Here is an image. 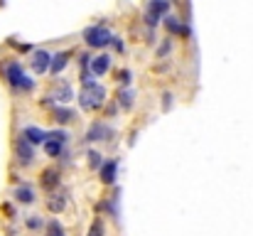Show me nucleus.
<instances>
[{"label":"nucleus","instance_id":"f257e3e1","mask_svg":"<svg viewBox=\"0 0 253 236\" xmlns=\"http://www.w3.org/2000/svg\"><path fill=\"white\" fill-rule=\"evenodd\" d=\"M103 101H106V89H103L101 84H96V81H86L82 94H79L82 108H84V111H96V108L103 106Z\"/></svg>","mask_w":253,"mask_h":236},{"label":"nucleus","instance_id":"f03ea898","mask_svg":"<svg viewBox=\"0 0 253 236\" xmlns=\"http://www.w3.org/2000/svg\"><path fill=\"white\" fill-rule=\"evenodd\" d=\"M5 77H7V84H10L12 89H20V91H30V89H35V79L27 77L17 62L7 64V69H5Z\"/></svg>","mask_w":253,"mask_h":236},{"label":"nucleus","instance_id":"7ed1b4c3","mask_svg":"<svg viewBox=\"0 0 253 236\" xmlns=\"http://www.w3.org/2000/svg\"><path fill=\"white\" fill-rule=\"evenodd\" d=\"M84 40L88 47H106L111 42V32L103 27V25H93V27H86L84 30Z\"/></svg>","mask_w":253,"mask_h":236},{"label":"nucleus","instance_id":"20e7f679","mask_svg":"<svg viewBox=\"0 0 253 236\" xmlns=\"http://www.w3.org/2000/svg\"><path fill=\"white\" fill-rule=\"evenodd\" d=\"M15 155H17V162L20 165H32L35 162V145H30L22 136L15 141Z\"/></svg>","mask_w":253,"mask_h":236},{"label":"nucleus","instance_id":"39448f33","mask_svg":"<svg viewBox=\"0 0 253 236\" xmlns=\"http://www.w3.org/2000/svg\"><path fill=\"white\" fill-rule=\"evenodd\" d=\"M49 52H44V49H37V52H32V72L35 74H44L47 69H49Z\"/></svg>","mask_w":253,"mask_h":236},{"label":"nucleus","instance_id":"423d86ee","mask_svg":"<svg viewBox=\"0 0 253 236\" xmlns=\"http://www.w3.org/2000/svg\"><path fill=\"white\" fill-rule=\"evenodd\" d=\"M111 136H113V131L106 123H93L86 133V141H108Z\"/></svg>","mask_w":253,"mask_h":236},{"label":"nucleus","instance_id":"0eeeda50","mask_svg":"<svg viewBox=\"0 0 253 236\" xmlns=\"http://www.w3.org/2000/svg\"><path fill=\"white\" fill-rule=\"evenodd\" d=\"M22 138H25L30 145H40V143L47 141V133H44L42 128H37V126H27V128L22 131Z\"/></svg>","mask_w":253,"mask_h":236},{"label":"nucleus","instance_id":"6e6552de","mask_svg":"<svg viewBox=\"0 0 253 236\" xmlns=\"http://www.w3.org/2000/svg\"><path fill=\"white\" fill-rule=\"evenodd\" d=\"M52 98H57V101H62V103L72 101V98H74L72 84H67V81H59V84H57V86L52 89Z\"/></svg>","mask_w":253,"mask_h":236},{"label":"nucleus","instance_id":"1a4fd4ad","mask_svg":"<svg viewBox=\"0 0 253 236\" xmlns=\"http://www.w3.org/2000/svg\"><path fill=\"white\" fill-rule=\"evenodd\" d=\"M98 170H101V180H103L106 185H113V182H116V172H118V160H108V162H103Z\"/></svg>","mask_w":253,"mask_h":236},{"label":"nucleus","instance_id":"9d476101","mask_svg":"<svg viewBox=\"0 0 253 236\" xmlns=\"http://www.w3.org/2000/svg\"><path fill=\"white\" fill-rule=\"evenodd\" d=\"M52 116L57 123H72L77 118V111H72L67 106H52Z\"/></svg>","mask_w":253,"mask_h":236},{"label":"nucleus","instance_id":"9b49d317","mask_svg":"<svg viewBox=\"0 0 253 236\" xmlns=\"http://www.w3.org/2000/svg\"><path fill=\"white\" fill-rule=\"evenodd\" d=\"M15 199L22 202V204H32V202H35V189H32L30 185H20V187L15 189Z\"/></svg>","mask_w":253,"mask_h":236},{"label":"nucleus","instance_id":"f8f14e48","mask_svg":"<svg viewBox=\"0 0 253 236\" xmlns=\"http://www.w3.org/2000/svg\"><path fill=\"white\" fill-rule=\"evenodd\" d=\"M67 64H69V54H67V52H59V54H54V57L49 59V69H52V74H59Z\"/></svg>","mask_w":253,"mask_h":236},{"label":"nucleus","instance_id":"ddd939ff","mask_svg":"<svg viewBox=\"0 0 253 236\" xmlns=\"http://www.w3.org/2000/svg\"><path fill=\"white\" fill-rule=\"evenodd\" d=\"M108 67H111V57H106V54H101V57H96L93 62H91V69H93V74H106L108 72Z\"/></svg>","mask_w":253,"mask_h":236},{"label":"nucleus","instance_id":"4468645a","mask_svg":"<svg viewBox=\"0 0 253 236\" xmlns=\"http://www.w3.org/2000/svg\"><path fill=\"white\" fill-rule=\"evenodd\" d=\"M42 185H44V189L57 187V185H59V172H57V170H44V175H42Z\"/></svg>","mask_w":253,"mask_h":236},{"label":"nucleus","instance_id":"2eb2a0df","mask_svg":"<svg viewBox=\"0 0 253 236\" xmlns=\"http://www.w3.org/2000/svg\"><path fill=\"white\" fill-rule=\"evenodd\" d=\"M148 10L155 12V15H168L169 12V0H150V2H148Z\"/></svg>","mask_w":253,"mask_h":236},{"label":"nucleus","instance_id":"dca6fc26","mask_svg":"<svg viewBox=\"0 0 253 236\" xmlns=\"http://www.w3.org/2000/svg\"><path fill=\"white\" fill-rule=\"evenodd\" d=\"M165 27H168L172 35H187V27H182L174 15H168V17H165Z\"/></svg>","mask_w":253,"mask_h":236},{"label":"nucleus","instance_id":"f3484780","mask_svg":"<svg viewBox=\"0 0 253 236\" xmlns=\"http://www.w3.org/2000/svg\"><path fill=\"white\" fill-rule=\"evenodd\" d=\"M62 148H64V145H62L59 141H52V138L44 141V153H47L49 157H57L59 153H62Z\"/></svg>","mask_w":253,"mask_h":236},{"label":"nucleus","instance_id":"a211bd4d","mask_svg":"<svg viewBox=\"0 0 253 236\" xmlns=\"http://www.w3.org/2000/svg\"><path fill=\"white\" fill-rule=\"evenodd\" d=\"M47 236H67V234H64V227H62L57 219H52V222L47 224Z\"/></svg>","mask_w":253,"mask_h":236},{"label":"nucleus","instance_id":"6ab92c4d","mask_svg":"<svg viewBox=\"0 0 253 236\" xmlns=\"http://www.w3.org/2000/svg\"><path fill=\"white\" fill-rule=\"evenodd\" d=\"M133 96H135V94H133L130 89H123V91L118 94V98H121V106H123V108H130V106H133Z\"/></svg>","mask_w":253,"mask_h":236},{"label":"nucleus","instance_id":"aec40b11","mask_svg":"<svg viewBox=\"0 0 253 236\" xmlns=\"http://www.w3.org/2000/svg\"><path fill=\"white\" fill-rule=\"evenodd\" d=\"M64 204H67V197H52L47 207H49L52 212H62V209H64Z\"/></svg>","mask_w":253,"mask_h":236},{"label":"nucleus","instance_id":"412c9836","mask_svg":"<svg viewBox=\"0 0 253 236\" xmlns=\"http://www.w3.org/2000/svg\"><path fill=\"white\" fill-rule=\"evenodd\" d=\"M88 167H93V170H98V167H101V165H103V160H101V153H96V150H91V153H88Z\"/></svg>","mask_w":253,"mask_h":236},{"label":"nucleus","instance_id":"4be33fe9","mask_svg":"<svg viewBox=\"0 0 253 236\" xmlns=\"http://www.w3.org/2000/svg\"><path fill=\"white\" fill-rule=\"evenodd\" d=\"M88 236H103V222H101V219H96V222L91 224V229H88Z\"/></svg>","mask_w":253,"mask_h":236},{"label":"nucleus","instance_id":"5701e85b","mask_svg":"<svg viewBox=\"0 0 253 236\" xmlns=\"http://www.w3.org/2000/svg\"><path fill=\"white\" fill-rule=\"evenodd\" d=\"M47 138H52V141H59V143H62V145H64V143H67V138H69V136H67V133H64V131H52V133H47Z\"/></svg>","mask_w":253,"mask_h":236},{"label":"nucleus","instance_id":"b1692460","mask_svg":"<svg viewBox=\"0 0 253 236\" xmlns=\"http://www.w3.org/2000/svg\"><path fill=\"white\" fill-rule=\"evenodd\" d=\"M145 22H148L150 27H155V25L160 22V15H155V12H150V10H148V12H145Z\"/></svg>","mask_w":253,"mask_h":236},{"label":"nucleus","instance_id":"393cba45","mask_svg":"<svg viewBox=\"0 0 253 236\" xmlns=\"http://www.w3.org/2000/svg\"><path fill=\"white\" fill-rule=\"evenodd\" d=\"M27 227H30V229H40V227H42V222H40L37 217H30V219H27Z\"/></svg>","mask_w":253,"mask_h":236},{"label":"nucleus","instance_id":"a878e982","mask_svg":"<svg viewBox=\"0 0 253 236\" xmlns=\"http://www.w3.org/2000/svg\"><path fill=\"white\" fill-rule=\"evenodd\" d=\"M169 52V42H165V45H163V47H160V52H158V54H160V57H165V54H168Z\"/></svg>","mask_w":253,"mask_h":236},{"label":"nucleus","instance_id":"bb28decb","mask_svg":"<svg viewBox=\"0 0 253 236\" xmlns=\"http://www.w3.org/2000/svg\"><path fill=\"white\" fill-rule=\"evenodd\" d=\"M118 77H121V81H123V84H130V74H128V72H121Z\"/></svg>","mask_w":253,"mask_h":236},{"label":"nucleus","instance_id":"cd10ccee","mask_svg":"<svg viewBox=\"0 0 253 236\" xmlns=\"http://www.w3.org/2000/svg\"><path fill=\"white\" fill-rule=\"evenodd\" d=\"M163 98H165V108H169V106H172V96H169V94H165Z\"/></svg>","mask_w":253,"mask_h":236}]
</instances>
